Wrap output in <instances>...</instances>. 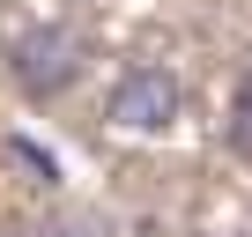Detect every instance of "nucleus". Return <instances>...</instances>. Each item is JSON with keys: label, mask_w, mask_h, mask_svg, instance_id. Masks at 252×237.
<instances>
[{"label": "nucleus", "mask_w": 252, "mask_h": 237, "mask_svg": "<svg viewBox=\"0 0 252 237\" xmlns=\"http://www.w3.org/2000/svg\"><path fill=\"white\" fill-rule=\"evenodd\" d=\"M230 148L252 156V74L237 82V104H230Z\"/></svg>", "instance_id": "obj_3"}, {"label": "nucleus", "mask_w": 252, "mask_h": 237, "mask_svg": "<svg viewBox=\"0 0 252 237\" xmlns=\"http://www.w3.org/2000/svg\"><path fill=\"white\" fill-rule=\"evenodd\" d=\"M82 37L67 30V23H37V30H23L15 45H8V74H15V89L23 96H60V89H74V74H82Z\"/></svg>", "instance_id": "obj_1"}, {"label": "nucleus", "mask_w": 252, "mask_h": 237, "mask_svg": "<svg viewBox=\"0 0 252 237\" xmlns=\"http://www.w3.org/2000/svg\"><path fill=\"white\" fill-rule=\"evenodd\" d=\"M178 111H186V89L171 67H126L111 82V104H104V118L119 134H171Z\"/></svg>", "instance_id": "obj_2"}]
</instances>
